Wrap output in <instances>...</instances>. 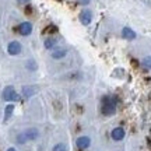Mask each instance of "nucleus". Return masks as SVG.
Returning a JSON list of instances; mask_svg holds the SVG:
<instances>
[{"mask_svg":"<svg viewBox=\"0 0 151 151\" xmlns=\"http://www.w3.org/2000/svg\"><path fill=\"white\" fill-rule=\"evenodd\" d=\"M101 111L105 116H112L113 113L116 112V102L115 99L111 97H104L102 104H101Z\"/></svg>","mask_w":151,"mask_h":151,"instance_id":"1","label":"nucleus"},{"mask_svg":"<svg viewBox=\"0 0 151 151\" xmlns=\"http://www.w3.org/2000/svg\"><path fill=\"white\" fill-rule=\"evenodd\" d=\"M1 97H3V99H4V101H7V102H10V101H18V99H20L18 94L16 92V90H14V87H13V86H7V87H6L4 90H3Z\"/></svg>","mask_w":151,"mask_h":151,"instance_id":"2","label":"nucleus"},{"mask_svg":"<svg viewBox=\"0 0 151 151\" xmlns=\"http://www.w3.org/2000/svg\"><path fill=\"white\" fill-rule=\"evenodd\" d=\"M21 43L18 42V41H11L9 45H7V52L9 55L11 56H16V55H20L21 53Z\"/></svg>","mask_w":151,"mask_h":151,"instance_id":"3","label":"nucleus"},{"mask_svg":"<svg viewBox=\"0 0 151 151\" xmlns=\"http://www.w3.org/2000/svg\"><path fill=\"white\" fill-rule=\"evenodd\" d=\"M78 18H80V21L83 25H90L92 21V11L88 10V9H84V10L80 13Z\"/></svg>","mask_w":151,"mask_h":151,"instance_id":"4","label":"nucleus"},{"mask_svg":"<svg viewBox=\"0 0 151 151\" xmlns=\"http://www.w3.org/2000/svg\"><path fill=\"white\" fill-rule=\"evenodd\" d=\"M18 32L21 34V35H24V37H28L29 34L32 32V24L28 21L21 22V24L18 25Z\"/></svg>","mask_w":151,"mask_h":151,"instance_id":"5","label":"nucleus"},{"mask_svg":"<svg viewBox=\"0 0 151 151\" xmlns=\"http://www.w3.org/2000/svg\"><path fill=\"white\" fill-rule=\"evenodd\" d=\"M76 144H77L78 148L84 150V148H88V147H90L91 140H90V137H87V136H81V137H78V139L76 140Z\"/></svg>","mask_w":151,"mask_h":151,"instance_id":"6","label":"nucleus"},{"mask_svg":"<svg viewBox=\"0 0 151 151\" xmlns=\"http://www.w3.org/2000/svg\"><path fill=\"white\" fill-rule=\"evenodd\" d=\"M38 92V88L37 86H25V87H22V95L25 98H31L32 95H35Z\"/></svg>","mask_w":151,"mask_h":151,"instance_id":"7","label":"nucleus"},{"mask_svg":"<svg viewBox=\"0 0 151 151\" xmlns=\"http://www.w3.org/2000/svg\"><path fill=\"white\" fill-rule=\"evenodd\" d=\"M111 136H112L113 140H116V141L123 140L124 139V129H122V127H115V129L112 130Z\"/></svg>","mask_w":151,"mask_h":151,"instance_id":"8","label":"nucleus"},{"mask_svg":"<svg viewBox=\"0 0 151 151\" xmlns=\"http://www.w3.org/2000/svg\"><path fill=\"white\" fill-rule=\"evenodd\" d=\"M66 55H67V50L63 48H56V49H52V53L50 56L53 58V59H63Z\"/></svg>","mask_w":151,"mask_h":151,"instance_id":"9","label":"nucleus"},{"mask_svg":"<svg viewBox=\"0 0 151 151\" xmlns=\"http://www.w3.org/2000/svg\"><path fill=\"white\" fill-rule=\"evenodd\" d=\"M122 37H123L124 39H127V41H133V39H136V32L132 28L124 27L123 29H122Z\"/></svg>","mask_w":151,"mask_h":151,"instance_id":"10","label":"nucleus"},{"mask_svg":"<svg viewBox=\"0 0 151 151\" xmlns=\"http://www.w3.org/2000/svg\"><path fill=\"white\" fill-rule=\"evenodd\" d=\"M24 136H25L27 140H35V139H38V136H39V132L32 127V129L25 130V132H24Z\"/></svg>","mask_w":151,"mask_h":151,"instance_id":"11","label":"nucleus"},{"mask_svg":"<svg viewBox=\"0 0 151 151\" xmlns=\"http://www.w3.org/2000/svg\"><path fill=\"white\" fill-rule=\"evenodd\" d=\"M13 112H14V105H7L4 109V120H9V119L11 118V115H13Z\"/></svg>","mask_w":151,"mask_h":151,"instance_id":"12","label":"nucleus"},{"mask_svg":"<svg viewBox=\"0 0 151 151\" xmlns=\"http://www.w3.org/2000/svg\"><path fill=\"white\" fill-rule=\"evenodd\" d=\"M56 39H52V38H50V39H46V41H45V43H43V45H45V48L46 49H53L55 46H56Z\"/></svg>","mask_w":151,"mask_h":151,"instance_id":"13","label":"nucleus"},{"mask_svg":"<svg viewBox=\"0 0 151 151\" xmlns=\"http://www.w3.org/2000/svg\"><path fill=\"white\" fill-rule=\"evenodd\" d=\"M52 151H69V147L63 144V143H59V144H56V146L52 148Z\"/></svg>","mask_w":151,"mask_h":151,"instance_id":"14","label":"nucleus"},{"mask_svg":"<svg viewBox=\"0 0 151 151\" xmlns=\"http://www.w3.org/2000/svg\"><path fill=\"white\" fill-rule=\"evenodd\" d=\"M141 65L144 66L146 69H151V56L144 58V59H143V62H141Z\"/></svg>","mask_w":151,"mask_h":151,"instance_id":"15","label":"nucleus"},{"mask_svg":"<svg viewBox=\"0 0 151 151\" xmlns=\"http://www.w3.org/2000/svg\"><path fill=\"white\" fill-rule=\"evenodd\" d=\"M90 1H91V0H77V3H80V4H83V6H87Z\"/></svg>","mask_w":151,"mask_h":151,"instance_id":"16","label":"nucleus"},{"mask_svg":"<svg viewBox=\"0 0 151 151\" xmlns=\"http://www.w3.org/2000/svg\"><path fill=\"white\" fill-rule=\"evenodd\" d=\"M17 1H18V3H20V4H24V3H28V1H29V0H17Z\"/></svg>","mask_w":151,"mask_h":151,"instance_id":"17","label":"nucleus"},{"mask_svg":"<svg viewBox=\"0 0 151 151\" xmlns=\"http://www.w3.org/2000/svg\"><path fill=\"white\" fill-rule=\"evenodd\" d=\"M7 151H17V150H16V148H9Z\"/></svg>","mask_w":151,"mask_h":151,"instance_id":"18","label":"nucleus"}]
</instances>
